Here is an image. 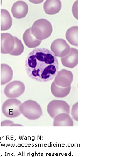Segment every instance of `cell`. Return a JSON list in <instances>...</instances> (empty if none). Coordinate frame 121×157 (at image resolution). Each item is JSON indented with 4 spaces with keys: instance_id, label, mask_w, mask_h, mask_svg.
Wrapping results in <instances>:
<instances>
[{
    "instance_id": "obj_3",
    "label": "cell",
    "mask_w": 121,
    "mask_h": 157,
    "mask_svg": "<svg viewBox=\"0 0 121 157\" xmlns=\"http://www.w3.org/2000/svg\"><path fill=\"white\" fill-rule=\"evenodd\" d=\"M20 110L22 115L29 120H36L43 115L42 107L39 103L32 100L22 103Z\"/></svg>"
},
{
    "instance_id": "obj_11",
    "label": "cell",
    "mask_w": 121,
    "mask_h": 157,
    "mask_svg": "<svg viewBox=\"0 0 121 157\" xmlns=\"http://www.w3.org/2000/svg\"><path fill=\"white\" fill-rule=\"evenodd\" d=\"M61 61L62 65L66 67L73 68L76 67L78 63L77 49L70 48V52L65 56L62 57Z\"/></svg>"
},
{
    "instance_id": "obj_14",
    "label": "cell",
    "mask_w": 121,
    "mask_h": 157,
    "mask_svg": "<svg viewBox=\"0 0 121 157\" xmlns=\"http://www.w3.org/2000/svg\"><path fill=\"white\" fill-rule=\"evenodd\" d=\"M24 44L29 48H36L40 46L42 40L36 38L31 33V28L25 31L23 35Z\"/></svg>"
},
{
    "instance_id": "obj_18",
    "label": "cell",
    "mask_w": 121,
    "mask_h": 157,
    "mask_svg": "<svg viewBox=\"0 0 121 157\" xmlns=\"http://www.w3.org/2000/svg\"><path fill=\"white\" fill-rule=\"evenodd\" d=\"M66 38L71 45L78 46V26H72L68 29L66 31Z\"/></svg>"
},
{
    "instance_id": "obj_21",
    "label": "cell",
    "mask_w": 121,
    "mask_h": 157,
    "mask_svg": "<svg viewBox=\"0 0 121 157\" xmlns=\"http://www.w3.org/2000/svg\"><path fill=\"white\" fill-rule=\"evenodd\" d=\"M71 114L73 118L76 121H78V103H76L73 105Z\"/></svg>"
},
{
    "instance_id": "obj_4",
    "label": "cell",
    "mask_w": 121,
    "mask_h": 157,
    "mask_svg": "<svg viewBox=\"0 0 121 157\" xmlns=\"http://www.w3.org/2000/svg\"><path fill=\"white\" fill-rule=\"evenodd\" d=\"M22 104L20 100L15 98H9L3 103L2 112L8 118L17 117L21 114L20 107Z\"/></svg>"
},
{
    "instance_id": "obj_17",
    "label": "cell",
    "mask_w": 121,
    "mask_h": 157,
    "mask_svg": "<svg viewBox=\"0 0 121 157\" xmlns=\"http://www.w3.org/2000/svg\"><path fill=\"white\" fill-rule=\"evenodd\" d=\"M1 30L7 31L10 29L13 21L11 15L9 11L5 9L1 10Z\"/></svg>"
},
{
    "instance_id": "obj_9",
    "label": "cell",
    "mask_w": 121,
    "mask_h": 157,
    "mask_svg": "<svg viewBox=\"0 0 121 157\" xmlns=\"http://www.w3.org/2000/svg\"><path fill=\"white\" fill-rule=\"evenodd\" d=\"M15 46V39L10 33H2L1 34V53L10 54Z\"/></svg>"
},
{
    "instance_id": "obj_5",
    "label": "cell",
    "mask_w": 121,
    "mask_h": 157,
    "mask_svg": "<svg viewBox=\"0 0 121 157\" xmlns=\"http://www.w3.org/2000/svg\"><path fill=\"white\" fill-rule=\"evenodd\" d=\"M47 111L50 116L54 118L56 116L60 113L70 114V107L68 103L65 101L55 100L48 103Z\"/></svg>"
},
{
    "instance_id": "obj_22",
    "label": "cell",
    "mask_w": 121,
    "mask_h": 157,
    "mask_svg": "<svg viewBox=\"0 0 121 157\" xmlns=\"http://www.w3.org/2000/svg\"><path fill=\"white\" fill-rule=\"evenodd\" d=\"M78 1H76L74 3L73 5L72 13L73 15L74 16V17L78 20Z\"/></svg>"
},
{
    "instance_id": "obj_6",
    "label": "cell",
    "mask_w": 121,
    "mask_h": 157,
    "mask_svg": "<svg viewBox=\"0 0 121 157\" xmlns=\"http://www.w3.org/2000/svg\"><path fill=\"white\" fill-rule=\"evenodd\" d=\"M25 85L22 81L18 80L10 82L4 89V94L8 98H17L24 93Z\"/></svg>"
},
{
    "instance_id": "obj_12",
    "label": "cell",
    "mask_w": 121,
    "mask_h": 157,
    "mask_svg": "<svg viewBox=\"0 0 121 157\" xmlns=\"http://www.w3.org/2000/svg\"><path fill=\"white\" fill-rule=\"evenodd\" d=\"M61 9L62 2L60 0H46L44 3V11L47 15H55L60 11Z\"/></svg>"
},
{
    "instance_id": "obj_19",
    "label": "cell",
    "mask_w": 121,
    "mask_h": 157,
    "mask_svg": "<svg viewBox=\"0 0 121 157\" xmlns=\"http://www.w3.org/2000/svg\"><path fill=\"white\" fill-rule=\"evenodd\" d=\"M15 39V46L13 50L11 51L10 55L13 56H18L22 55L24 52V47L21 40L17 37H14Z\"/></svg>"
},
{
    "instance_id": "obj_8",
    "label": "cell",
    "mask_w": 121,
    "mask_h": 157,
    "mask_svg": "<svg viewBox=\"0 0 121 157\" xmlns=\"http://www.w3.org/2000/svg\"><path fill=\"white\" fill-rule=\"evenodd\" d=\"M73 80V75L71 71L62 69L58 71L55 78V84L62 87H67L71 85Z\"/></svg>"
},
{
    "instance_id": "obj_15",
    "label": "cell",
    "mask_w": 121,
    "mask_h": 157,
    "mask_svg": "<svg viewBox=\"0 0 121 157\" xmlns=\"http://www.w3.org/2000/svg\"><path fill=\"white\" fill-rule=\"evenodd\" d=\"M13 78V71L10 66L2 63L1 65V85H5L11 81Z\"/></svg>"
},
{
    "instance_id": "obj_13",
    "label": "cell",
    "mask_w": 121,
    "mask_h": 157,
    "mask_svg": "<svg viewBox=\"0 0 121 157\" xmlns=\"http://www.w3.org/2000/svg\"><path fill=\"white\" fill-rule=\"evenodd\" d=\"M53 119L54 127H73L74 124L72 118L68 113H60Z\"/></svg>"
},
{
    "instance_id": "obj_16",
    "label": "cell",
    "mask_w": 121,
    "mask_h": 157,
    "mask_svg": "<svg viewBox=\"0 0 121 157\" xmlns=\"http://www.w3.org/2000/svg\"><path fill=\"white\" fill-rule=\"evenodd\" d=\"M71 90V86L67 87H62L55 84L53 81L51 86V91L53 96L57 98H63L68 96Z\"/></svg>"
},
{
    "instance_id": "obj_2",
    "label": "cell",
    "mask_w": 121,
    "mask_h": 157,
    "mask_svg": "<svg viewBox=\"0 0 121 157\" xmlns=\"http://www.w3.org/2000/svg\"><path fill=\"white\" fill-rule=\"evenodd\" d=\"M31 33L36 38L44 40L51 36L53 28L51 23L46 19H39L33 23L31 28Z\"/></svg>"
},
{
    "instance_id": "obj_23",
    "label": "cell",
    "mask_w": 121,
    "mask_h": 157,
    "mask_svg": "<svg viewBox=\"0 0 121 157\" xmlns=\"http://www.w3.org/2000/svg\"><path fill=\"white\" fill-rule=\"evenodd\" d=\"M29 1L32 3L35 4V5H38V4L42 3L44 0H29Z\"/></svg>"
},
{
    "instance_id": "obj_20",
    "label": "cell",
    "mask_w": 121,
    "mask_h": 157,
    "mask_svg": "<svg viewBox=\"0 0 121 157\" xmlns=\"http://www.w3.org/2000/svg\"><path fill=\"white\" fill-rule=\"evenodd\" d=\"M1 127H13V126H23L22 125L15 124L13 122L10 120L3 121L1 123Z\"/></svg>"
},
{
    "instance_id": "obj_1",
    "label": "cell",
    "mask_w": 121,
    "mask_h": 157,
    "mask_svg": "<svg viewBox=\"0 0 121 157\" xmlns=\"http://www.w3.org/2000/svg\"><path fill=\"white\" fill-rule=\"evenodd\" d=\"M25 70L28 76L35 81L52 80L59 70L57 57L47 48H35L27 56Z\"/></svg>"
},
{
    "instance_id": "obj_7",
    "label": "cell",
    "mask_w": 121,
    "mask_h": 157,
    "mask_svg": "<svg viewBox=\"0 0 121 157\" xmlns=\"http://www.w3.org/2000/svg\"><path fill=\"white\" fill-rule=\"evenodd\" d=\"M51 51L57 57L65 56L70 51V46L64 39H56L51 45Z\"/></svg>"
},
{
    "instance_id": "obj_10",
    "label": "cell",
    "mask_w": 121,
    "mask_h": 157,
    "mask_svg": "<svg viewBox=\"0 0 121 157\" xmlns=\"http://www.w3.org/2000/svg\"><path fill=\"white\" fill-rule=\"evenodd\" d=\"M11 11L13 17L16 19H22L27 15L29 11V7L24 1H18L13 3Z\"/></svg>"
}]
</instances>
